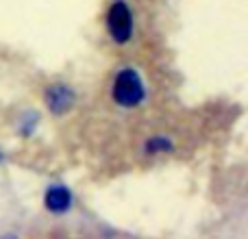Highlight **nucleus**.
Wrapping results in <instances>:
<instances>
[{
	"instance_id": "obj_1",
	"label": "nucleus",
	"mask_w": 248,
	"mask_h": 239,
	"mask_svg": "<svg viewBox=\"0 0 248 239\" xmlns=\"http://www.w3.org/2000/svg\"><path fill=\"white\" fill-rule=\"evenodd\" d=\"M144 98V85L137 72L133 70H124L118 74L116 83H113V100L122 107H135Z\"/></svg>"
},
{
	"instance_id": "obj_2",
	"label": "nucleus",
	"mask_w": 248,
	"mask_h": 239,
	"mask_svg": "<svg viewBox=\"0 0 248 239\" xmlns=\"http://www.w3.org/2000/svg\"><path fill=\"white\" fill-rule=\"evenodd\" d=\"M107 26L111 37L116 39L118 44H124L128 37H131L133 30V17H131V9L124 2H113L111 9L107 13Z\"/></svg>"
},
{
	"instance_id": "obj_3",
	"label": "nucleus",
	"mask_w": 248,
	"mask_h": 239,
	"mask_svg": "<svg viewBox=\"0 0 248 239\" xmlns=\"http://www.w3.org/2000/svg\"><path fill=\"white\" fill-rule=\"evenodd\" d=\"M46 103H48V107H50V111L59 116V113L68 111V109L72 107V103H74V94L68 90V87L57 85V87H52V90L48 91Z\"/></svg>"
},
{
	"instance_id": "obj_4",
	"label": "nucleus",
	"mask_w": 248,
	"mask_h": 239,
	"mask_svg": "<svg viewBox=\"0 0 248 239\" xmlns=\"http://www.w3.org/2000/svg\"><path fill=\"white\" fill-rule=\"evenodd\" d=\"M72 205V196L65 187H50L46 192V207L55 213H63Z\"/></svg>"
}]
</instances>
